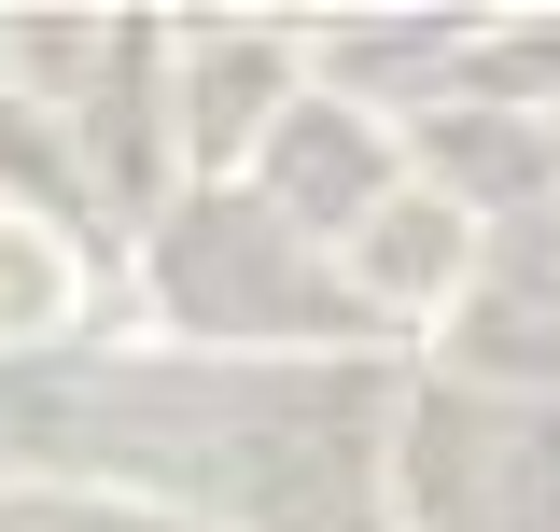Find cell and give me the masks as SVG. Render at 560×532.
<instances>
[{
	"label": "cell",
	"mask_w": 560,
	"mask_h": 532,
	"mask_svg": "<svg viewBox=\"0 0 560 532\" xmlns=\"http://www.w3.org/2000/svg\"><path fill=\"white\" fill-rule=\"evenodd\" d=\"M378 280H448V210H393V253H378Z\"/></svg>",
	"instance_id": "6da1fadb"
},
{
	"label": "cell",
	"mask_w": 560,
	"mask_h": 532,
	"mask_svg": "<svg viewBox=\"0 0 560 532\" xmlns=\"http://www.w3.org/2000/svg\"><path fill=\"white\" fill-rule=\"evenodd\" d=\"M57 309V253L43 239H0V323H43Z\"/></svg>",
	"instance_id": "7a4b0ae2"
}]
</instances>
